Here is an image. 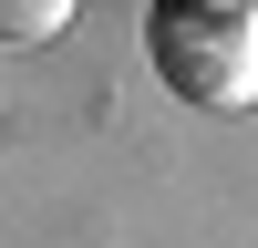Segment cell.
I'll return each mask as SVG.
<instances>
[{
    "mask_svg": "<svg viewBox=\"0 0 258 248\" xmlns=\"http://www.w3.org/2000/svg\"><path fill=\"white\" fill-rule=\"evenodd\" d=\"M165 93H186L197 114H248L258 103V0H165L145 21Z\"/></svg>",
    "mask_w": 258,
    "mask_h": 248,
    "instance_id": "obj_1",
    "label": "cell"
},
{
    "mask_svg": "<svg viewBox=\"0 0 258 248\" xmlns=\"http://www.w3.org/2000/svg\"><path fill=\"white\" fill-rule=\"evenodd\" d=\"M73 0H0V41H62Z\"/></svg>",
    "mask_w": 258,
    "mask_h": 248,
    "instance_id": "obj_2",
    "label": "cell"
}]
</instances>
